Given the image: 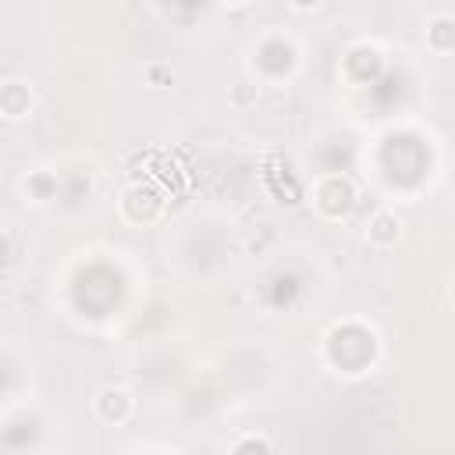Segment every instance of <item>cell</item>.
I'll use <instances>...</instances> for the list:
<instances>
[{
    "label": "cell",
    "instance_id": "cell-1",
    "mask_svg": "<svg viewBox=\"0 0 455 455\" xmlns=\"http://www.w3.org/2000/svg\"><path fill=\"white\" fill-rule=\"evenodd\" d=\"M317 4H320V0H292V8H299V11H310Z\"/></svg>",
    "mask_w": 455,
    "mask_h": 455
}]
</instances>
